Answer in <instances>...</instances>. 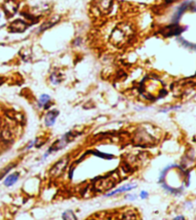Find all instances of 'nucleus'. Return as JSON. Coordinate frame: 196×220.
<instances>
[{
  "label": "nucleus",
  "mask_w": 196,
  "mask_h": 220,
  "mask_svg": "<svg viewBox=\"0 0 196 220\" xmlns=\"http://www.w3.org/2000/svg\"><path fill=\"white\" fill-rule=\"evenodd\" d=\"M66 160H67V159H63L62 161H58V162L56 164V166L53 167V169L51 170V173H53V174H55V175L61 174V171L64 169V167H65V166H66V162H67Z\"/></svg>",
  "instance_id": "f257e3e1"
},
{
  "label": "nucleus",
  "mask_w": 196,
  "mask_h": 220,
  "mask_svg": "<svg viewBox=\"0 0 196 220\" xmlns=\"http://www.w3.org/2000/svg\"><path fill=\"white\" fill-rule=\"evenodd\" d=\"M57 115H58V112H56V111H53V112L48 113L47 116H46V117H45V123H46V125L47 126L54 125L56 117L57 116Z\"/></svg>",
  "instance_id": "f03ea898"
},
{
  "label": "nucleus",
  "mask_w": 196,
  "mask_h": 220,
  "mask_svg": "<svg viewBox=\"0 0 196 220\" xmlns=\"http://www.w3.org/2000/svg\"><path fill=\"white\" fill-rule=\"evenodd\" d=\"M18 177H19L18 173H14V174H11V175H9V176L6 178L5 182H4L5 186H7V187H11V186H13V185L14 184V183L18 180Z\"/></svg>",
  "instance_id": "7ed1b4c3"
},
{
  "label": "nucleus",
  "mask_w": 196,
  "mask_h": 220,
  "mask_svg": "<svg viewBox=\"0 0 196 220\" xmlns=\"http://www.w3.org/2000/svg\"><path fill=\"white\" fill-rule=\"evenodd\" d=\"M11 28L13 29L14 31L21 32V31H23L26 28V24H25V22H23L21 20H15L14 22H13Z\"/></svg>",
  "instance_id": "20e7f679"
},
{
  "label": "nucleus",
  "mask_w": 196,
  "mask_h": 220,
  "mask_svg": "<svg viewBox=\"0 0 196 220\" xmlns=\"http://www.w3.org/2000/svg\"><path fill=\"white\" fill-rule=\"evenodd\" d=\"M98 3H99V7L101 10L105 11L109 9V7L111 6L112 0H98Z\"/></svg>",
  "instance_id": "39448f33"
},
{
  "label": "nucleus",
  "mask_w": 196,
  "mask_h": 220,
  "mask_svg": "<svg viewBox=\"0 0 196 220\" xmlns=\"http://www.w3.org/2000/svg\"><path fill=\"white\" fill-rule=\"evenodd\" d=\"M136 186H124L123 188H120V189H118L117 190H114L110 193L107 194V196H111V195H115L117 193H120V192H124V191H127V190H131L132 189H134Z\"/></svg>",
  "instance_id": "423d86ee"
},
{
  "label": "nucleus",
  "mask_w": 196,
  "mask_h": 220,
  "mask_svg": "<svg viewBox=\"0 0 196 220\" xmlns=\"http://www.w3.org/2000/svg\"><path fill=\"white\" fill-rule=\"evenodd\" d=\"M39 101H40V105H46L47 102L50 101V96H49V95H46V94L41 95V96H40V99H39Z\"/></svg>",
  "instance_id": "0eeeda50"
},
{
  "label": "nucleus",
  "mask_w": 196,
  "mask_h": 220,
  "mask_svg": "<svg viewBox=\"0 0 196 220\" xmlns=\"http://www.w3.org/2000/svg\"><path fill=\"white\" fill-rule=\"evenodd\" d=\"M147 196H148V193H147L146 191H142V192H141V198L145 199V198H146Z\"/></svg>",
  "instance_id": "6e6552de"
}]
</instances>
